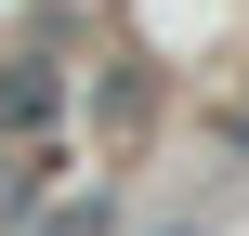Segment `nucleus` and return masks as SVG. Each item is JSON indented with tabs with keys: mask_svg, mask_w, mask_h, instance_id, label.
<instances>
[{
	"mask_svg": "<svg viewBox=\"0 0 249 236\" xmlns=\"http://www.w3.org/2000/svg\"><path fill=\"white\" fill-rule=\"evenodd\" d=\"M39 236H105V197H79L66 223H39Z\"/></svg>",
	"mask_w": 249,
	"mask_h": 236,
	"instance_id": "nucleus-1",
	"label": "nucleus"
},
{
	"mask_svg": "<svg viewBox=\"0 0 249 236\" xmlns=\"http://www.w3.org/2000/svg\"><path fill=\"white\" fill-rule=\"evenodd\" d=\"M236 145H249V118H236Z\"/></svg>",
	"mask_w": 249,
	"mask_h": 236,
	"instance_id": "nucleus-2",
	"label": "nucleus"
}]
</instances>
